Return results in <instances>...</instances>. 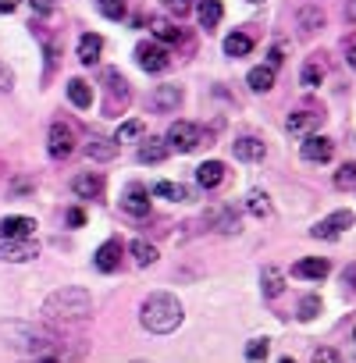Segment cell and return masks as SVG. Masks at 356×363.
<instances>
[{
  "label": "cell",
  "mask_w": 356,
  "mask_h": 363,
  "mask_svg": "<svg viewBox=\"0 0 356 363\" xmlns=\"http://www.w3.org/2000/svg\"><path fill=\"white\" fill-rule=\"evenodd\" d=\"M313 359H338V352H335V349H317Z\"/></svg>",
  "instance_id": "bcb514c9"
},
{
  "label": "cell",
  "mask_w": 356,
  "mask_h": 363,
  "mask_svg": "<svg viewBox=\"0 0 356 363\" xmlns=\"http://www.w3.org/2000/svg\"><path fill=\"white\" fill-rule=\"evenodd\" d=\"M246 211L257 214V218H271V200H267V193H264V189H253V193L246 196Z\"/></svg>",
  "instance_id": "484cf974"
},
{
  "label": "cell",
  "mask_w": 356,
  "mask_h": 363,
  "mask_svg": "<svg viewBox=\"0 0 356 363\" xmlns=\"http://www.w3.org/2000/svg\"><path fill=\"white\" fill-rule=\"evenodd\" d=\"M345 18L356 22V0H349V4H345Z\"/></svg>",
  "instance_id": "7dc6e473"
},
{
  "label": "cell",
  "mask_w": 356,
  "mask_h": 363,
  "mask_svg": "<svg viewBox=\"0 0 356 363\" xmlns=\"http://www.w3.org/2000/svg\"><path fill=\"white\" fill-rule=\"evenodd\" d=\"M342 278H345V285H349V289H352V292H356V264H349V267H345V274H342Z\"/></svg>",
  "instance_id": "ee69618b"
},
{
  "label": "cell",
  "mask_w": 356,
  "mask_h": 363,
  "mask_svg": "<svg viewBox=\"0 0 356 363\" xmlns=\"http://www.w3.org/2000/svg\"><path fill=\"white\" fill-rule=\"evenodd\" d=\"M47 150H50L54 160L72 157V150H75V132H72L65 121H54V125H50V135H47Z\"/></svg>",
  "instance_id": "52a82bcc"
},
{
  "label": "cell",
  "mask_w": 356,
  "mask_h": 363,
  "mask_svg": "<svg viewBox=\"0 0 356 363\" xmlns=\"http://www.w3.org/2000/svg\"><path fill=\"white\" fill-rule=\"evenodd\" d=\"M196 15H200L204 29H214L225 18V4H221V0H196Z\"/></svg>",
  "instance_id": "e0dca14e"
},
{
  "label": "cell",
  "mask_w": 356,
  "mask_h": 363,
  "mask_svg": "<svg viewBox=\"0 0 356 363\" xmlns=\"http://www.w3.org/2000/svg\"><path fill=\"white\" fill-rule=\"evenodd\" d=\"M128 253L135 257V264H139V267H150V264L157 260V250H153L150 242H143V239H135V242L128 246Z\"/></svg>",
  "instance_id": "f1b7e54d"
},
{
  "label": "cell",
  "mask_w": 356,
  "mask_h": 363,
  "mask_svg": "<svg viewBox=\"0 0 356 363\" xmlns=\"http://www.w3.org/2000/svg\"><path fill=\"white\" fill-rule=\"evenodd\" d=\"M164 8H167L171 15H178V18H186V15L193 11V0H164Z\"/></svg>",
  "instance_id": "f35d334b"
},
{
  "label": "cell",
  "mask_w": 356,
  "mask_h": 363,
  "mask_svg": "<svg viewBox=\"0 0 356 363\" xmlns=\"http://www.w3.org/2000/svg\"><path fill=\"white\" fill-rule=\"evenodd\" d=\"M96 271H118V264H121V239H107L100 250H96Z\"/></svg>",
  "instance_id": "8fae6325"
},
{
  "label": "cell",
  "mask_w": 356,
  "mask_h": 363,
  "mask_svg": "<svg viewBox=\"0 0 356 363\" xmlns=\"http://www.w3.org/2000/svg\"><path fill=\"white\" fill-rule=\"evenodd\" d=\"M36 257H40V242L33 235H26V239H0V260L26 264V260H36Z\"/></svg>",
  "instance_id": "5b68a950"
},
{
  "label": "cell",
  "mask_w": 356,
  "mask_h": 363,
  "mask_svg": "<svg viewBox=\"0 0 356 363\" xmlns=\"http://www.w3.org/2000/svg\"><path fill=\"white\" fill-rule=\"evenodd\" d=\"M317 125H321V114H310V111H292L289 121H285L289 135H310Z\"/></svg>",
  "instance_id": "5bb4252c"
},
{
  "label": "cell",
  "mask_w": 356,
  "mask_h": 363,
  "mask_svg": "<svg viewBox=\"0 0 356 363\" xmlns=\"http://www.w3.org/2000/svg\"><path fill=\"white\" fill-rule=\"evenodd\" d=\"M253 4H260V0H253Z\"/></svg>",
  "instance_id": "816d5d0a"
},
{
  "label": "cell",
  "mask_w": 356,
  "mask_h": 363,
  "mask_svg": "<svg viewBox=\"0 0 356 363\" xmlns=\"http://www.w3.org/2000/svg\"><path fill=\"white\" fill-rule=\"evenodd\" d=\"M321 75H324V72H321V65H317V61H306L299 79H303V86L310 89V86H321Z\"/></svg>",
  "instance_id": "e575fe53"
},
{
  "label": "cell",
  "mask_w": 356,
  "mask_h": 363,
  "mask_svg": "<svg viewBox=\"0 0 356 363\" xmlns=\"http://www.w3.org/2000/svg\"><path fill=\"white\" fill-rule=\"evenodd\" d=\"M135 61H139V68H143V72L157 75V72H164V68H167V50H164V43L146 40V43H139V47H135Z\"/></svg>",
  "instance_id": "8992f818"
},
{
  "label": "cell",
  "mask_w": 356,
  "mask_h": 363,
  "mask_svg": "<svg viewBox=\"0 0 356 363\" xmlns=\"http://www.w3.org/2000/svg\"><path fill=\"white\" fill-rule=\"evenodd\" d=\"M89 310H93V299H89V292H82V289H61V292H54V296L43 303V313H47L50 320H65V324L86 320Z\"/></svg>",
  "instance_id": "7a4b0ae2"
},
{
  "label": "cell",
  "mask_w": 356,
  "mask_h": 363,
  "mask_svg": "<svg viewBox=\"0 0 356 363\" xmlns=\"http://www.w3.org/2000/svg\"><path fill=\"white\" fill-rule=\"evenodd\" d=\"M0 338H8V345L11 349H26V352H33V356H57L54 352V338L47 335V331H40V328H33V324H11V320H4L0 324Z\"/></svg>",
  "instance_id": "3957f363"
},
{
  "label": "cell",
  "mask_w": 356,
  "mask_h": 363,
  "mask_svg": "<svg viewBox=\"0 0 356 363\" xmlns=\"http://www.w3.org/2000/svg\"><path fill=\"white\" fill-rule=\"evenodd\" d=\"M299 153H303V160H310V164H328L331 153H335V146H331V139H324V135H306L303 146H299Z\"/></svg>",
  "instance_id": "30bf717a"
},
{
  "label": "cell",
  "mask_w": 356,
  "mask_h": 363,
  "mask_svg": "<svg viewBox=\"0 0 356 363\" xmlns=\"http://www.w3.org/2000/svg\"><path fill=\"white\" fill-rule=\"evenodd\" d=\"M96 8H100V15L111 18V22L125 18V0H96Z\"/></svg>",
  "instance_id": "836d02e7"
},
{
  "label": "cell",
  "mask_w": 356,
  "mask_h": 363,
  "mask_svg": "<svg viewBox=\"0 0 356 363\" xmlns=\"http://www.w3.org/2000/svg\"><path fill=\"white\" fill-rule=\"evenodd\" d=\"M349 68H352V72H356V47H352V50H349Z\"/></svg>",
  "instance_id": "681fc988"
},
{
  "label": "cell",
  "mask_w": 356,
  "mask_h": 363,
  "mask_svg": "<svg viewBox=\"0 0 356 363\" xmlns=\"http://www.w3.org/2000/svg\"><path fill=\"white\" fill-rule=\"evenodd\" d=\"M196 182H200L204 189H218L221 182H225V164L221 160H204L196 167Z\"/></svg>",
  "instance_id": "4fadbf2b"
},
{
  "label": "cell",
  "mask_w": 356,
  "mask_h": 363,
  "mask_svg": "<svg viewBox=\"0 0 356 363\" xmlns=\"http://www.w3.org/2000/svg\"><path fill=\"white\" fill-rule=\"evenodd\" d=\"M68 225H75V228H79V225H86V214H82L79 207H75V211H68Z\"/></svg>",
  "instance_id": "7bdbcfd3"
},
{
  "label": "cell",
  "mask_w": 356,
  "mask_h": 363,
  "mask_svg": "<svg viewBox=\"0 0 356 363\" xmlns=\"http://www.w3.org/2000/svg\"><path fill=\"white\" fill-rule=\"evenodd\" d=\"M246 356H250V359H264V356H267V338H253V342L246 345Z\"/></svg>",
  "instance_id": "ab89813d"
},
{
  "label": "cell",
  "mask_w": 356,
  "mask_h": 363,
  "mask_svg": "<svg viewBox=\"0 0 356 363\" xmlns=\"http://www.w3.org/2000/svg\"><path fill=\"white\" fill-rule=\"evenodd\" d=\"M167 146L178 150V153H193L196 146H204V132L193 121H174L167 128Z\"/></svg>",
  "instance_id": "277c9868"
},
{
  "label": "cell",
  "mask_w": 356,
  "mask_h": 363,
  "mask_svg": "<svg viewBox=\"0 0 356 363\" xmlns=\"http://www.w3.org/2000/svg\"><path fill=\"white\" fill-rule=\"evenodd\" d=\"M285 61V47H271V68H278Z\"/></svg>",
  "instance_id": "b9f144b4"
},
{
  "label": "cell",
  "mask_w": 356,
  "mask_h": 363,
  "mask_svg": "<svg viewBox=\"0 0 356 363\" xmlns=\"http://www.w3.org/2000/svg\"><path fill=\"white\" fill-rule=\"evenodd\" d=\"M68 100H72L79 111H86V107L93 104V89H89V82H82V79H72V82H68Z\"/></svg>",
  "instance_id": "cb8c5ba5"
},
{
  "label": "cell",
  "mask_w": 356,
  "mask_h": 363,
  "mask_svg": "<svg viewBox=\"0 0 356 363\" xmlns=\"http://www.w3.org/2000/svg\"><path fill=\"white\" fill-rule=\"evenodd\" d=\"M33 4H36V11H50V4H54V0H33Z\"/></svg>",
  "instance_id": "c3c4849f"
},
{
  "label": "cell",
  "mask_w": 356,
  "mask_h": 363,
  "mask_svg": "<svg viewBox=\"0 0 356 363\" xmlns=\"http://www.w3.org/2000/svg\"><path fill=\"white\" fill-rule=\"evenodd\" d=\"M18 4H22V0H0V15H11Z\"/></svg>",
  "instance_id": "f6af8a7d"
},
{
  "label": "cell",
  "mask_w": 356,
  "mask_h": 363,
  "mask_svg": "<svg viewBox=\"0 0 356 363\" xmlns=\"http://www.w3.org/2000/svg\"><path fill=\"white\" fill-rule=\"evenodd\" d=\"M264 153H267V146H264L257 135H243V139L235 143V157L246 160V164H250V160H264Z\"/></svg>",
  "instance_id": "ac0fdd59"
},
{
  "label": "cell",
  "mask_w": 356,
  "mask_h": 363,
  "mask_svg": "<svg viewBox=\"0 0 356 363\" xmlns=\"http://www.w3.org/2000/svg\"><path fill=\"white\" fill-rule=\"evenodd\" d=\"M164 157H167V139H146L139 146V160L143 164H160Z\"/></svg>",
  "instance_id": "7402d4cb"
},
{
  "label": "cell",
  "mask_w": 356,
  "mask_h": 363,
  "mask_svg": "<svg viewBox=\"0 0 356 363\" xmlns=\"http://www.w3.org/2000/svg\"><path fill=\"white\" fill-rule=\"evenodd\" d=\"M246 82H250V89H253V93H267V89L274 86V68H271V65H264V68H253Z\"/></svg>",
  "instance_id": "d4e9b609"
},
{
  "label": "cell",
  "mask_w": 356,
  "mask_h": 363,
  "mask_svg": "<svg viewBox=\"0 0 356 363\" xmlns=\"http://www.w3.org/2000/svg\"><path fill=\"white\" fill-rule=\"evenodd\" d=\"M260 281H264V296H267V299H278V296L285 292V274H282L278 267H264V271H260Z\"/></svg>",
  "instance_id": "ffe728a7"
},
{
  "label": "cell",
  "mask_w": 356,
  "mask_h": 363,
  "mask_svg": "<svg viewBox=\"0 0 356 363\" xmlns=\"http://www.w3.org/2000/svg\"><path fill=\"white\" fill-rule=\"evenodd\" d=\"M349 225H352V211H338V214L317 221V225L310 228V235H313V239H338Z\"/></svg>",
  "instance_id": "9c48e42d"
},
{
  "label": "cell",
  "mask_w": 356,
  "mask_h": 363,
  "mask_svg": "<svg viewBox=\"0 0 356 363\" xmlns=\"http://www.w3.org/2000/svg\"><path fill=\"white\" fill-rule=\"evenodd\" d=\"M253 50V36L250 33H232V36H225V54L228 57H246Z\"/></svg>",
  "instance_id": "44dd1931"
},
{
  "label": "cell",
  "mask_w": 356,
  "mask_h": 363,
  "mask_svg": "<svg viewBox=\"0 0 356 363\" xmlns=\"http://www.w3.org/2000/svg\"><path fill=\"white\" fill-rule=\"evenodd\" d=\"M121 211L132 218H146L150 214V189L139 186V182H128L125 193H121Z\"/></svg>",
  "instance_id": "ba28073f"
},
{
  "label": "cell",
  "mask_w": 356,
  "mask_h": 363,
  "mask_svg": "<svg viewBox=\"0 0 356 363\" xmlns=\"http://www.w3.org/2000/svg\"><path fill=\"white\" fill-rule=\"evenodd\" d=\"M328 260H321V257H310V260H299L296 267H292V274L296 278H306V281H321V278H328Z\"/></svg>",
  "instance_id": "2e32d148"
},
{
  "label": "cell",
  "mask_w": 356,
  "mask_h": 363,
  "mask_svg": "<svg viewBox=\"0 0 356 363\" xmlns=\"http://www.w3.org/2000/svg\"><path fill=\"white\" fill-rule=\"evenodd\" d=\"M317 313H321V299H317V296L299 299V320H313Z\"/></svg>",
  "instance_id": "d590c367"
},
{
  "label": "cell",
  "mask_w": 356,
  "mask_h": 363,
  "mask_svg": "<svg viewBox=\"0 0 356 363\" xmlns=\"http://www.w3.org/2000/svg\"><path fill=\"white\" fill-rule=\"evenodd\" d=\"M100 50H104V40H100L96 33H86V36L79 40V61H82V65H96V61H100Z\"/></svg>",
  "instance_id": "d6986e66"
},
{
  "label": "cell",
  "mask_w": 356,
  "mask_h": 363,
  "mask_svg": "<svg viewBox=\"0 0 356 363\" xmlns=\"http://www.w3.org/2000/svg\"><path fill=\"white\" fill-rule=\"evenodd\" d=\"M114 153H118V146H114L111 139H93V143H89V157H93V160H111Z\"/></svg>",
  "instance_id": "d6a6232c"
},
{
  "label": "cell",
  "mask_w": 356,
  "mask_h": 363,
  "mask_svg": "<svg viewBox=\"0 0 356 363\" xmlns=\"http://www.w3.org/2000/svg\"><path fill=\"white\" fill-rule=\"evenodd\" d=\"M321 26H324V11L321 8H303L299 11V29L303 33H317Z\"/></svg>",
  "instance_id": "83f0119b"
},
{
  "label": "cell",
  "mask_w": 356,
  "mask_h": 363,
  "mask_svg": "<svg viewBox=\"0 0 356 363\" xmlns=\"http://www.w3.org/2000/svg\"><path fill=\"white\" fill-rule=\"evenodd\" d=\"M218 228L228 232V235H235V232H239V218H235V211H221V214H218Z\"/></svg>",
  "instance_id": "8d00e7d4"
},
{
  "label": "cell",
  "mask_w": 356,
  "mask_h": 363,
  "mask_svg": "<svg viewBox=\"0 0 356 363\" xmlns=\"http://www.w3.org/2000/svg\"><path fill=\"white\" fill-rule=\"evenodd\" d=\"M11 86H15V75H11V72H8L4 65H0V93H8Z\"/></svg>",
  "instance_id": "60d3db41"
},
{
  "label": "cell",
  "mask_w": 356,
  "mask_h": 363,
  "mask_svg": "<svg viewBox=\"0 0 356 363\" xmlns=\"http://www.w3.org/2000/svg\"><path fill=\"white\" fill-rule=\"evenodd\" d=\"M107 93H114V107H121L128 100V89H125V79L118 72H107Z\"/></svg>",
  "instance_id": "4dcf8cb0"
},
{
  "label": "cell",
  "mask_w": 356,
  "mask_h": 363,
  "mask_svg": "<svg viewBox=\"0 0 356 363\" xmlns=\"http://www.w3.org/2000/svg\"><path fill=\"white\" fill-rule=\"evenodd\" d=\"M33 232H36L33 218H4V221H0V239H26Z\"/></svg>",
  "instance_id": "9a60e30c"
},
{
  "label": "cell",
  "mask_w": 356,
  "mask_h": 363,
  "mask_svg": "<svg viewBox=\"0 0 356 363\" xmlns=\"http://www.w3.org/2000/svg\"><path fill=\"white\" fill-rule=\"evenodd\" d=\"M335 186H338V189H356V160H352V164H342V167L335 171Z\"/></svg>",
  "instance_id": "1f68e13d"
},
{
  "label": "cell",
  "mask_w": 356,
  "mask_h": 363,
  "mask_svg": "<svg viewBox=\"0 0 356 363\" xmlns=\"http://www.w3.org/2000/svg\"><path fill=\"white\" fill-rule=\"evenodd\" d=\"M153 196H160V200H189V189L186 186H174V182H157L153 186Z\"/></svg>",
  "instance_id": "4316f807"
},
{
  "label": "cell",
  "mask_w": 356,
  "mask_h": 363,
  "mask_svg": "<svg viewBox=\"0 0 356 363\" xmlns=\"http://www.w3.org/2000/svg\"><path fill=\"white\" fill-rule=\"evenodd\" d=\"M72 189H75V196H82V200H96V196L104 193V174H100V171L79 174V178L72 182Z\"/></svg>",
  "instance_id": "7c38bea8"
},
{
  "label": "cell",
  "mask_w": 356,
  "mask_h": 363,
  "mask_svg": "<svg viewBox=\"0 0 356 363\" xmlns=\"http://www.w3.org/2000/svg\"><path fill=\"white\" fill-rule=\"evenodd\" d=\"M135 135H143V121H125V125L118 128V143H128V139H135Z\"/></svg>",
  "instance_id": "74e56055"
},
{
  "label": "cell",
  "mask_w": 356,
  "mask_h": 363,
  "mask_svg": "<svg viewBox=\"0 0 356 363\" xmlns=\"http://www.w3.org/2000/svg\"><path fill=\"white\" fill-rule=\"evenodd\" d=\"M178 104H182V89H178V86H160L153 93V107L157 111H174Z\"/></svg>",
  "instance_id": "603a6c76"
},
{
  "label": "cell",
  "mask_w": 356,
  "mask_h": 363,
  "mask_svg": "<svg viewBox=\"0 0 356 363\" xmlns=\"http://www.w3.org/2000/svg\"><path fill=\"white\" fill-rule=\"evenodd\" d=\"M139 320L153 335H171L178 324H182V303H178L171 292H153V296H146V303L139 310Z\"/></svg>",
  "instance_id": "6da1fadb"
},
{
  "label": "cell",
  "mask_w": 356,
  "mask_h": 363,
  "mask_svg": "<svg viewBox=\"0 0 356 363\" xmlns=\"http://www.w3.org/2000/svg\"><path fill=\"white\" fill-rule=\"evenodd\" d=\"M352 338H356V328H352Z\"/></svg>",
  "instance_id": "f907efd6"
},
{
  "label": "cell",
  "mask_w": 356,
  "mask_h": 363,
  "mask_svg": "<svg viewBox=\"0 0 356 363\" xmlns=\"http://www.w3.org/2000/svg\"><path fill=\"white\" fill-rule=\"evenodd\" d=\"M153 40L171 47V43H178V40H182V33H178L171 22H153Z\"/></svg>",
  "instance_id": "f546056e"
}]
</instances>
